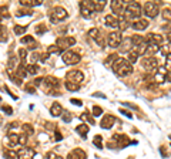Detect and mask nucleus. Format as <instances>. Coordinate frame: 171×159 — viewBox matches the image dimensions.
Listing matches in <instances>:
<instances>
[{"instance_id": "1", "label": "nucleus", "mask_w": 171, "mask_h": 159, "mask_svg": "<svg viewBox=\"0 0 171 159\" xmlns=\"http://www.w3.org/2000/svg\"><path fill=\"white\" fill-rule=\"evenodd\" d=\"M113 70L120 77H127V75H130L133 73V65L124 58H117L113 64Z\"/></svg>"}, {"instance_id": "2", "label": "nucleus", "mask_w": 171, "mask_h": 159, "mask_svg": "<svg viewBox=\"0 0 171 159\" xmlns=\"http://www.w3.org/2000/svg\"><path fill=\"white\" fill-rule=\"evenodd\" d=\"M124 19L127 21L130 20H135V19H138V17L141 16V4L138 3V2H131V3H128L127 6L124 7Z\"/></svg>"}, {"instance_id": "3", "label": "nucleus", "mask_w": 171, "mask_h": 159, "mask_svg": "<svg viewBox=\"0 0 171 159\" xmlns=\"http://www.w3.org/2000/svg\"><path fill=\"white\" fill-rule=\"evenodd\" d=\"M67 11H66V9H63V7L60 6H56L51 9L50 11V20L51 23H59V21H63L67 19Z\"/></svg>"}, {"instance_id": "4", "label": "nucleus", "mask_w": 171, "mask_h": 159, "mask_svg": "<svg viewBox=\"0 0 171 159\" xmlns=\"http://www.w3.org/2000/svg\"><path fill=\"white\" fill-rule=\"evenodd\" d=\"M141 67L147 70L148 73H155L157 71V67H158V61L155 57H145L141 63Z\"/></svg>"}, {"instance_id": "5", "label": "nucleus", "mask_w": 171, "mask_h": 159, "mask_svg": "<svg viewBox=\"0 0 171 159\" xmlns=\"http://www.w3.org/2000/svg\"><path fill=\"white\" fill-rule=\"evenodd\" d=\"M81 57L80 54H77V53H74V51H66L63 54V63L67 65H74L77 64V63H80Z\"/></svg>"}, {"instance_id": "6", "label": "nucleus", "mask_w": 171, "mask_h": 159, "mask_svg": "<svg viewBox=\"0 0 171 159\" xmlns=\"http://www.w3.org/2000/svg\"><path fill=\"white\" fill-rule=\"evenodd\" d=\"M80 11H81V14H83V17L90 19V17L93 16V13H96L93 2H81L80 3Z\"/></svg>"}, {"instance_id": "7", "label": "nucleus", "mask_w": 171, "mask_h": 159, "mask_svg": "<svg viewBox=\"0 0 171 159\" xmlns=\"http://www.w3.org/2000/svg\"><path fill=\"white\" fill-rule=\"evenodd\" d=\"M66 78H67L69 82H74V84L80 85L84 80V75H83V73L78 71V70H73V71H69L67 74H66Z\"/></svg>"}, {"instance_id": "8", "label": "nucleus", "mask_w": 171, "mask_h": 159, "mask_svg": "<svg viewBox=\"0 0 171 159\" xmlns=\"http://www.w3.org/2000/svg\"><path fill=\"white\" fill-rule=\"evenodd\" d=\"M73 44H76V38L74 37H69V36H63V37L57 38V47L60 50H66V48L71 47Z\"/></svg>"}, {"instance_id": "9", "label": "nucleus", "mask_w": 171, "mask_h": 159, "mask_svg": "<svg viewBox=\"0 0 171 159\" xmlns=\"http://www.w3.org/2000/svg\"><path fill=\"white\" fill-rule=\"evenodd\" d=\"M121 40H123V37H121V31H113V33H110L107 36V43L110 47L116 48L120 46Z\"/></svg>"}, {"instance_id": "10", "label": "nucleus", "mask_w": 171, "mask_h": 159, "mask_svg": "<svg viewBox=\"0 0 171 159\" xmlns=\"http://www.w3.org/2000/svg\"><path fill=\"white\" fill-rule=\"evenodd\" d=\"M158 11H160V7H158V4L155 3V2H147V3L144 4V13L147 14L148 17H153V19H154L158 14Z\"/></svg>"}, {"instance_id": "11", "label": "nucleus", "mask_w": 171, "mask_h": 159, "mask_svg": "<svg viewBox=\"0 0 171 159\" xmlns=\"http://www.w3.org/2000/svg\"><path fill=\"white\" fill-rule=\"evenodd\" d=\"M43 82H44V85L47 87V90H49V91H51L50 94H57L54 90H56V88H59V85H60V82H59V80H57V78H54V77H46V78H43Z\"/></svg>"}, {"instance_id": "12", "label": "nucleus", "mask_w": 171, "mask_h": 159, "mask_svg": "<svg viewBox=\"0 0 171 159\" xmlns=\"http://www.w3.org/2000/svg\"><path fill=\"white\" fill-rule=\"evenodd\" d=\"M144 38H145V43H147V44H154V46H158V47H160L161 44H163V41H164L163 36H160V34H155V33L147 34Z\"/></svg>"}, {"instance_id": "13", "label": "nucleus", "mask_w": 171, "mask_h": 159, "mask_svg": "<svg viewBox=\"0 0 171 159\" xmlns=\"http://www.w3.org/2000/svg\"><path fill=\"white\" fill-rule=\"evenodd\" d=\"M9 141H10L13 145H26L27 136L19 135V134H10V135H9Z\"/></svg>"}, {"instance_id": "14", "label": "nucleus", "mask_w": 171, "mask_h": 159, "mask_svg": "<svg viewBox=\"0 0 171 159\" xmlns=\"http://www.w3.org/2000/svg\"><path fill=\"white\" fill-rule=\"evenodd\" d=\"M110 7H111V10H113V13H116L117 16H121L123 14V11H124V2H118V0H113L110 3Z\"/></svg>"}, {"instance_id": "15", "label": "nucleus", "mask_w": 171, "mask_h": 159, "mask_svg": "<svg viewBox=\"0 0 171 159\" xmlns=\"http://www.w3.org/2000/svg\"><path fill=\"white\" fill-rule=\"evenodd\" d=\"M34 151L30 148H21L19 152H17V158L19 159H33L34 158Z\"/></svg>"}, {"instance_id": "16", "label": "nucleus", "mask_w": 171, "mask_h": 159, "mask_svg": "<svg viewBox=\"0 0 171 159\" xmlns=\"http://www.w3.org/2000/svg\"><path fill=\"white\" fill-rule=\"evenodd\" d=\"M114 122H116V118L113 115H104L100 122V126L104 129H110L114 125Z\"/></svg>"}, {"instance_id": "17", "label": "nucleus", "mask_w": 171, "mask_h": 159, "mask_svg": "<svg viewBox=\"0 0 171 159\" xmlns=\"http://www.w3.org/2000/svg\"><path fill=\"white\" fill-rule=\"evenodd\" d=\"M158 51H160V47H158V46H154V44H147L145 48H144L143 55H145V57H154V54H157Z\"/></svg>"}, {"instance_id": "18", "label": "nucleus", "mask_w": 171, "mask_h": 159, "mask_svg": "<svg viewBox=\"0 0 171 159\" xmlns=\"http://www.w3.org/2000/svg\"><path fill=\"white\" fill-rule=\"evenodd\" d=\"M86 152H84L83 149L77 148V149H74V151H71L70 153L67 155V159H86Z\"/></svg>"}, {"instance_id": "19", "label": "nucleus", "mask_w": 171, "mask_h": 159, "mask_svg": "<svg viewBox=\"0 0 171 159\" xmlns=\"http://www.w3.org/2000/svg\"><path fill=\"white\" fill-rule=\"evenodd\" d=\"M131 27L137 31H141V30H145L148 27V21L145 19H140V20H135L134 23L131 24Z\"/></svg>"}, {"instance_id": "20", "label": "nucleus", "mask_w": 171, "mask_h": 159, "mask_svg": "<svg viewBox=\"0 0 171 159\" xmlns=\"http://www.w3.org/2000/svg\"><path fill=\"white\" fill-rule=\"evenodd\" d=\"M131 40H130V37L128 38H123L121 40V43H120V51L121 53H130L131 51Z\"/></svg>"}, {"instance_id": "21", "label": "nucleus", "mask_w": 171, "mask_h": 159, "mask_svg": "<svg viewBox=\"0 0 171 159\" xmlns=\"http://www.w3.org/2000/svg\"><path fill=\"white\" fill-rule=\"evenodd\" d=\"M104 20H106V24H107V26H110V27H113V29H116L118 26L117 16H114V14H107Z\"/></svg>"}, {"instance_id": "22", "label": "nucleus", "mask_w": 171, "mask_h": 159, "mask_svg": "<svg viewBox=\"0 0 171 159\" xmlns=\"http://www.w3.org/2000/svg\"><path fill=\"white\" fill-rule=\"evenodd\" d=\"M61 112H63V108H61V105L59 102H53L51 104V108H50V114L51 117H60Z\"/></svg>"}, {"instance_id": "23", "label": "nucleus", "mask_w": 171, "mask_h": 159, "mask_svg": "<svg viewBox=\"0 0 171 159\" xmlns=\"http://www.w3.org/2000/svg\"><path fill=\"white\" fill-rule=\"evenodd\" d=\"M16 74H17V77L20 78H24V77H27V71H26V63L24 61H21L20 64L17 65V68H16Z\"/></svg>"}, {"instance_id": "24", "label": "nucleus", "mask_w": 171, "mask_h": 159, "mask_svg": "<svg viewBox=\"0 0 171 159\" xmlns=\"http://www.w3.org/2000/svg\"><path fill=\"white\" fill-rule=\"evenodd\" d=\"M88 131H90V126H88L87 124H80V125L76 128V132L81 136H86L88 134Z\"/></svg>"}, {"instance_id": "25", "label": "nucleus", "mask_w": 171, "mask_h": 159, "mask_svg": "<svg viewBox=\"0 0 171 159\" xmlns=\"http://www.w3.org/2000/svg\"><path fill=\"white\" fill-rule=\"evenodd\" d=\"M138 57H140V54L137 53V50H135V48H131V51L128 53V58H127V61L130 63L131 65H133V64L135 63V61L138 60Z\"/></svg>"}, {"instance_id": "26", "label": "nucleus", "mask_w": 171, "mask_h": 159, "mask_svg": "<svg viewBox=\"0 0 171 159\" xmlns=\"http://www.w3.org/2000/svg\"><path fill=\"white\" fill-rule=\"evenodd\" d=\"M21 131H23L24 136H31L34 134V128L30 124H23V125H21Z\"/></svg>"}, {"instance_id": "27", "label": "nucleus", "mask_w": 171, "mask_h": 159, "mask_svg": "<svg viewBox=\"0 0 171 159\" xmlns=\"http://www.w3.org/2000/svg\"><path fill=\"white\" fill-rule=\"evenodd\" d=\"M20 4L26 7H36V6H40L41 2L40 0H20Z\"/></svg>"}, {"instance_id": "28", "label": "nucleus", "mask_w": 171, "mask_h": 159, "mask_svg": "<svg viewBox=\"0 0 171 159\" xmlns=\"http://www.w3.org/2000/svg\"><path fill=\"white\" fill-rule=\"evenodd\" d=\"M7 68H9V71H10V73L16 71V68H17V57L12 55V57L9 58V63H7Z\"/></svg>"}, {"instance_id": "29", "label": "nucleus", "mask_w": 171, "mask_h": 159, "mask_svg": "<svg viewBox=\"0 0 171 159\" xmlns=\"http://www.w3.org/2000/svg\"><path fill=\"white\" fill-rule=\"evenodd\" d=\"M39 70H40V67H39L37 64H29V65H26L27 75H29V74H31V75L37 74V73H39Z\"/></svg>"}, {"instance_id": "30", "label": "nucleus", "mask_w": 171, "mask_h": 159, "mask_svg": "<svg viewBox=\"0 0 171 159\" xmlns=\"http://www.w3.org/2000/svg\"><path fill=\"white\" fill-rule=\"evenodd\" d=\"M117 20H118V26H117V27H120V30H126V29H128V21L124 19L123 14L117 17Z\"/></svg>"}, {"instance_id": "31", "label": "nucleus", "mask_w": 171, "mask_h": 159, "mask_svg": "<svg viewBox=\"0 0 171 159\" xmlns=\"http://www.w3.org/2000/svg\"><path fill=\"white\" fill-rule=\"evenodd\" d=\"M4 41H7V30L4 26L0 24V43H4Z\"/></svg>"}, {"instance_id": "32", "label": "nucleus", "mask_w": 171, "mask_h": 159, "mask_svg": "<svg viewBox=\"0 0 171 159\" xmlns=\"http://www.w3.org/2000/svg\"><path fill=\"white\" fill-rule=\"evenodd\" d=\"M93 4H94V10L96 11H101L104 9V7H106V2H104V0H100V2H93Z\"/></svg>"}, {"instance_id": "33", "label": "nucleus", "mask_w": 171, "mask_h": 159, "mask_svg": "<svg viewBox=\"0 0 171 159\" xmlns=\"http://www.w3.org/2000/svg\"><path fill=\"white\" fill-rule=\"evenodd\" d=\"M64 85H66V88H67L69 91H77L78 88H80V85H78V84H74V82H69V81L64 82Z\"/></svg>"}, {"instance_id": "34", "label": "nucleus", "mask_w": 171, "mask_h": 159, "mask_svg": "<svg viewBox=\"0 0 171 159\" xmlns=\"http://www.w3.org/2000/svg\"><path fill=\"white\" fill-rule=\"evenodd\" d=\"M93 144L97 146L98 149H101V148H103V136H101V135H96V136H94Z\"/></svg>"}, {"instance_id": "35", "label": "nucleus", "mask_w": 171, "mask_h": 159, "mask_svg": "<svg viewBox=\"0 0 171 159\" xmlns=\"http://www.w3.org/2000/svg\"><path fill=\"white\" fill-rule=\"evenodd\" d=\"M117 57H118L117 54H111V55H108V57H107V61H106V65H110V67H113L114 61L117 60Z\"/></svg>"}, {"instance_id": "36", "label": "nucleus", "mask_w": 171, "mask_h": 159, "mask_svg": "<svg viewBox=\"0 0 171 159\" xmlns=\"http://www.w3.org/2000/svg\"><path fill=\"white\" fill-rule=\"evenodd\" d=\"M103 114V108L98 107V105H94L93 107V117H100Z\"/></svg>"}, {"instance_id": "37", "label": "nucleus", "mask_w": 171, "mask_h": 159, "mask_svg": "<svg viewBox=\"0 0 171 159\" xmlns=\"http://www.w3.org/2000/svg\"><path fill=\"white\" fill-rule=\"evenodd\" d=\"M81 118H83L84 121H88V122H90V124H94V119L90 117V114H88V111H87V109H86V111H84L83 114H81Z\"/></svg>"}, {"instance_id": "38", "label": "nucleus", "mask_w": 171, "mask_h": 159, "mask_svg": "<svg viewBox=\"0 0 171 159\" xmlns=\"http://www.w3.org/2000/svg\"><path fill=\"white\" fill-rule=\"evenodd\" d=\"M61 117H63V121H64V122H70L71 118H73L70 112H69V111H64V109H63V112H61Z\"/></svg>"}, {"instance_id": "39", "label": "nucleus", "mask_w": 171, "mask_h": 159, "mask_svg": "<svg viewBox=\"0 0 171 159\" xmlns=\"http://www.w3.org/2000/svg\"><path fill=\"white\" fill-rule=\"evenodd\" d=\"M21 43L23 44H29V43H31V44H36L34 43V38L31 37V36H24V37H21Z\"/></svg>"}, {"instance_id": "40", "label": "nucleus", "mask_w": 171, "mask_h": 159, "mask_svg": "<svg viewBox=\"0 0 171 159\" xmlns=\"http://www.w3.org/2000/svg\"><path fill=\"white\" fill-rule=\"evenodd\" d=\"M24 31H26V27H24V26H16V27H14V33H16L17 36H23Z\"/></svg>"}, {"instance_id": "41", "label": "nucleus", "mask_w": 171, "mask_h": 159, "mask_svg": "<svg viewBox=\"0 0 171 159\" xmlns=\"http://www.w3.org/2000/svg\"><path fill=\"white\" fill-rule=\"evenodd\" d=\"M4 155H6L9 159H16L17 158V152H14V151H12V149H7Z\"/></svg>"}, {"instance_id": "42", "label": "nucleus", "mask_w": 171, "mask_h": 159, "mask_svg": "<svg viewBox=\"0 0 171 159\" xmlns=\"http://www.w3.org/2000/svg\"><path fill=\"white\" fill-rule=\"evenodd\" d=\"M98 34H100V30L98 29H91V30H88V36L93 38H97Z\"/></svg>"}, {"instance_id": "43", "label": "nucleus", "mask_w": 171, "mask_h": 159, "mask_svg": "<svg viewBox=\"0 0 171 159\" xmlns=\"http://www.w3.org/2000/svg\"><path fill=\"white\" fill-rule=\"evenodd\" d=\"M49 53H51V54H59V53H61V50L54 44V46H50V47H49Z\"/></svg>"}, {"instance_id": "44", "label": "nucleus", "mask_w": 171, "mask_h": 159, "mask_svg": "<svg viewBox=\"0 0 171 159\" xmlns=\"http://www.w3.org/2000/svg\"><path fill=\"white\" fill-rule=\"evenodd\" d=\"M46 159H63L61 156H59V155H56L54 152H49L46 155Z\"/></svg>"}, {"instance_id": "45", "label": "nucleus", "mask_w": 171, "mask_h": 159, "mask_svg": "<svg viewBox=\"0 0 171 159\" xmlns=\"http://www.w3.org/2000/svg\"><path fill=\"white\" fill-rule=\"evenodd\" d=\"M36 31H37L39 34H44V33L47 31V27H46V26H37V27H36Z\"/></svg>"}, {"instance_id": "46", "label": "nucleus", "mask_w": 171, "mask_h": 159, "mask_svg": "<svg viewBox=\"0 0 171 159\" xmlns=\"http://www.w3.org/2000/svg\"><path fill=\"white\" fill-rule=\"evenodd\" d=\"M27 14H29V16H31V11L30 10H20V11H17L16 13V16H27Z\"/></svg>"}, {"instance_id": "47", "label": "nucleus", "mask_w": 171, "mask_h": 159, "mask_svg": "<svg viewBox=\"0 0 171 159\" xmlns=\"http://www.w3.org/2000/svg\"><path fill=\"white\" fill-rule=\"evenodd\" d=\"M163 16H164V19H167V21H170V7H167V9L163 11Z\"/></svg>"}, {"instance_id": "48", "label": "nucleus", "mask_w": 171, "mask_h": 159, "mask_svg": "<svg viewBox=\"0 0 171 159\" xmlns=\"http://www.w3.org/2000/svg\"><path fill=\"white\" fill-rule=\"evenodd\" d=\"M2 109H3L4 112H7V114H12V112H13V109H12L9 105H2Z\"/></svg>"}, {"instance_id": "49", "label": "nucleus", "mask_w": 171, "mask_h": 159, "mask_svg": "<svg viewBox=\"0 0 171 159\" xmlns=\"http://www.w3.org/2000/svg\"><path fill=\"white\" fill-rule=\"evenodd\" d=\"M19 55H20V58H21V60H26V55H27V53H26V50H23V48H21V50L20 51H19Z\"/></svg>"}, {"instance_id": "50", "label": "nucleus", "mask_w": 171, "mask_h": 159, "mask_svg": "<svg viewBox=\"0 0 171 159\" xmlns=\"http://www.w3.org/2000/svg\"><path fill=\"white\" fill-rule=\"evenodd\" d=\"M54 136H56V138H54L56 141H61V139H63V138H61V134H60V131H59V129H56V132H54Z\"/></svg>"}, {"instance_id": "51", "label": "nucleus", "mask_w": 171, "mask_h": 159, "mask_svg": "<svg viewBox=\"0 0 171 159\" xmlns=\"http://www.w3.org/2000/svg\"><path fill=\"white\" fill-rule=\"evenodd\" d=\"M26 90L30 92V94H36V90H34L33 85H26Z\"/></svg>"}, {"instance_id": "52", "label": "nucleus", "mask_w": 171, "mask_h": 159, "mask_svg": "<svg viewBox=\"0 0 171 159\" xmlns=\"http://www.w3.org/2000/svg\"><path fill=\"white\" fill-rule=\"evenodd\" d=\"M71 104H76V105H83V102H81V99H74V98H71Z\"/></svg>"}, {"instance_id": "53", "label": "nucleus", "mask_w": 171, "mask_h": 159, "mask_svg": "<svg viewBox=\"0 0 171 159\" xmlns=\"http://www.w3.org/2000/svg\"><path fill=\"white\" fill-rule=\"evenodd\" d=\"M41 82H43V78H36V80H34V82H33V84L37 87V85H40Z\"/></svg>"}, {"instance_id": "54", "label": "nucleus", "mask_w": 171, "mask_h": 159, "mask_svg": "<svg viewBox=\"0 0 171 159\" xmlns=\"http://www.w3.org/2000/svg\"><path fill=\"white\" fill-rule=\"evenodd\" d=\"M120 112H121V114H124L126 117H131V114H130V112H127L126 109H120Z\"/></svg>"}, {"instance_id": "55", "label": "nucleus", "mask_w": 171, "mask_h": 159, "mask_svg": "<svg viewBox=\"0 0 171 159\" xmlns=\"http://www.w3.org/2000/svg\"><path fill=\"white\" fill-rule=\"evenodd\" d=\"M0 99H2V97H0Z\"/></svg>"}, {"instance_id": "56", "label": "nucleus", "mask_w": 171, "mask_h": 159, "mask_svg": "<svg viewBox=\"0 0 171 159\" xmlns=\"http://www.w3.org/2000/svg\"><path fill=\"white\" fill-rule=\"evenodd\" d=\"M0 20H2V19H0Z\"/></svg>"}]
</instances>
